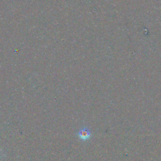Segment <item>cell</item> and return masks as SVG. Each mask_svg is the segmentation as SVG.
Segmentation results:
<instances>
[{"label": "cell", "mask_w": 161, "mask_h": 161, "mask_svg": "<svg viewBox=\"0 0 161 161\" xmlns=\"http://www.w3.org/2000/svg\"><path fill=\"white\" fill-rule=\"evenodd\" d=\"M92 135V132L91 130L87 126H83L77 133V136L78 138L82 142H86L89 140Z\"/></svg>", "instance_id": "cell-1"}]
</instances>
